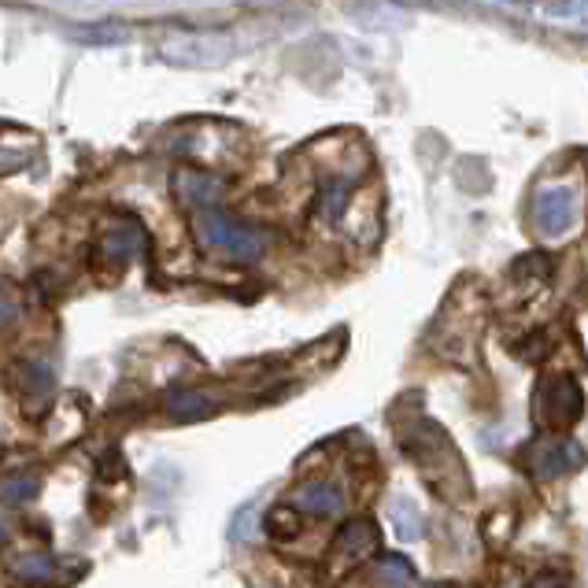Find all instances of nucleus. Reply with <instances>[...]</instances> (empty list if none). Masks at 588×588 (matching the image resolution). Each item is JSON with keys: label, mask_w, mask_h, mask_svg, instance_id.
<instances>
[{"label": "nucleus", "mask_w": 588, "mask_h": 588, "mask_svg": "<svg viewBox=\"0 0 588 588\" xmlns=\"http://www.w3.org/2000/svg\"><path fill=\"white\" fill-rule=\"evenodd\" d=\"M8 537V526H4V522H0V540H4Z\"/></svg>", "instance_id": "nucleus-21"}, {"label": "nucleus", "mask_w": 588, "mask_h": 588, "mask_svg": "<svg viewBox=\"0 0 588 588\" xmlns=\"http://www.w3.org/2000/svg\"><path fill=\"white\" fill-rule=\"evenodd\" d=\"M192 237H197V245L204 248V252H215V255L234 260V263L260 260L263 248H266V237L260 234V229L241 223V218H234L218 204L192 211Z\"/></svg>", "instance_id": "nucleus-2"}, {"label": "nucleus", "mask_w": 588, "mask_h": 588, "mask_svg": "<svg viewBox=\"0 0 588 588\" xmlns=\"http://www.w3.org/2000/svg\"><path fill=\"white\" fill-rule=\"evenodd\" d=\"M581 389H577L574 378H551L545 385V397H540V418L551 422V426H570V422L581 418Z\"/></svg>", "instance_id": "nucleus-7"}, {"label": "nucleus", "mask_w": 588, "mask_h": 588, "mask_svg": "<svg viewBox=\"0 0 588 588\" xmlns=\"http://www.w3.org/2000/svg\"><path fill=\"white\" fill-rule=\"evenodd\" d=\"M4 566L26 588H57L71 581L67 566L57 563L49 551H15V555H8Z\"/></svg>", "instance_id": "nucleus-6"}, {"label": "nucleus", "mask_w": 588, "mask_h": 588, "mask_svg": "<svg viewBox=\"0 0 588 588\" xmlns=\"http://www.w3.org/2000/svg\"><path fill=\"white\" fill-rule=\"evenodd\" d=\"M529 588H566V581L559 574H545V577H537Z\"/></svg>", "instance_id": "nucleus-20"}, {"label": "nucleus", "mask_w": 588, "mask_h": 588, "mask_svg": "<svg viewBox=\"0 0 588 588\" xmlns=\"http://www.w3.org/2000/svg\"><path fill=\"white\" fill-rule=\"evenodd\" d=\"M12 389L26 408H41V403L52 400V389H57V378H52L49 363L41 360H20L12 366Z\"/></svg>", "instance_id": "nucleus-8"}, {"label": "nucleus", "mask_w": 588, "mask_h": 588, "mask_svg": "<svg viewBox=\"0 0 588 588\" xmlns=\"http://www.w3.org/2000/svg\"><path fill=\"white\" fill-rule=\"evenodd\" d=\"M297 508L315 518H337L345 511V492L334 481H308L297 489Z\"/></svg>", "instance_id": "nucleus-10"}, {"label": "nucleus", "mask_w": 588, "mask_h": 588, "mask_svg": "<svg viewBox=\"0 0 588 588\" xmlns=\"http://www.w3.org/2000/svg\"><path fill=\"white\" fill-rule=\"evenodd\" d=\"M400 448L415 459L422 477H426L445 500L463 503L466 496H471V477H466L463 455L455 452V445L448 440V434L437 426V422L418 418V415L411 422H403Z\"/></svg>", "instance_id": "nucleus-1"}, {"label": "nucleus", "mask_w": 588, "mask_h": 588, "mask_svg": "<svg viewBox=\"0 0 588 588\" xmlns=\"http://www.w3.org/2000/svg\"><path fill=\"white\" fill-rule=\"evenodd\" d=\"M348 211V182L334 178L326 182L323 189H318V215L326 218V223H341Z\"/></svg>", "instance_id": "nucleus-15"}, {"label": "nucleus", "mask_w": 588, "mask_h": 588, "mask_svg": "<svg viewBox=\"0 0 588 588\" xmlns=\"http://www.w3.org/2000/svg\"><path fill=\"white\" fill-rule=\"evenodd\" d=\"M374 551H378V526L371 518L345 522L341 533L334 537V548H329V574H348L352 566L366 563Z\"/></svg>", "instance_id": "nucleus-4"}, {"label": "nucleus", "mask_w": 588, "mask_h": 588, "mask_svg": "<svg viewBox=\"0 0 588 588\" xmlns=\"http://www.w3.org/2000/svg\"><path fill=\"white\" fill-rule=\"evenodd\" d=\"M38 492H41L38 474H8L4 481H0V500L12 503V508H23V503H30Z\"/></svg>", "instance_id": "nucleus-14"}, {"label": "nucleus", "mask_w": 588, "mask_h": 588, "mask_svg": "<svg viewBox=\"0 0 588 588\" xmlns=\"http://www.w3.org/2000/svg\"><path fill=\"white\" fill-rule=\"evenodd\" d=\"M20 311H23V300H20V292H15V285H8V282H0V329H8L20 318Z\"/></svg>", "instance_id": "nucleus-18"}, {"label": "nucleus", "mask_w": 588, "mask_h": 588, "mask_svg": "<svg viewBox=\"0 0 588 588\" xmlns=\"http://www.w3.org/2000/svg\"><path fill=\"white\" fill-rule=\"evenodd\" d=\"M174 192H178V204L189 208V211L215 208L218 200H223V182L208 171L186 167V171L174 174Z\"/></svg>", "instance_id": "nucleus-9"}, {"label": "nucleus", "mask_w": 588, "mask_h": 588, "mask_svg": "<svg viewBox=\"0 0 588 588\" xmlns=\"http://www.w3.org/2000/svg\"><path fill=\"white\" fill-rule=\"evenodd\" d=\"M533 215H537V226L545 229V234H563V229L574 223V200H570L566 189H545L537 197V208H533Z\"/></svg>", "instance_id": "nucleus-11"}, {"label": "nucleus", "mask_w": 588, "mask_h": 588, "mask_svg": "<svg viewBox=\"0 0 588 588\" xmlns=\"http://www.w3.org/2000/svg\"><path fill=\"white\" fill-rule=\"evenodd\" d=\"M145 245H149V234L141 229V223H137V218H126V215H115V218H108L97 234L93 266L100 274H108V278H115L118 271H126V266L134 263V255L145 252Z\"/></svg>", "instance_id": "nucleus-3"}, {"label": "nucleus", "mask_w": 588, "mask_h": 588, "mask_svg": "<svg viewBox=\"0 0 588 588\" xmlns=\"http://www.w3.org/2000/svg\"><path fill=\"white\" fill-rule=\"evenodd\" d=\"M526 466L537 477H563L585 466V448L566 437H540L526 448Z\"/></svg>", "instance_id": "nucleus-5"}, {"label": "nucleus", "mask_w": 588, "mask_h": 588, "mask_svg": "<svg viewBox=\"0 0 588 588\" xmlns=\"http://www.w3.org/2000/svg\"><path fill=\"white\" fill-rule=\"evenodd\" d=\"M300 529H304V522H300L297 508H274L266 514V533H271L274 540H297Z\"/></svg>", "instance_id": "nucleus-16"}, {"label": "nucleus", "mask_w": 588, "mask_h": 588, "mask_svg": "<svg viewBox=\"0 0 588 588\" xmlns=\"http://www.w3.org/2000/svg\"><path fill=\"white\" fill-rule=\"evenodd\" d=\"M163 408H167V415L174 422H200L215 415V400L200 389H174Z\"/></svg>", "instance_id": "nucleus-12"}, {"label": "nucleus", "mask_w": 588, "mask_h": 588, "mask_svg": "<svg viewBox=\"0 0 588 588\" xmlns=\"http://www.w3.org/2000/svg\"><path fill=\"white\" fill-rule=\"evenodd\" d=\"M378 577L389 588H415V570L403 555H385L378 559Z\"/></svg>", "instance_id": "nucleus-17"}, {"label": "nucleus", "mask_w": 588, "mask_h": 588, "mask_svg": "<svg viewBox=\"0 0 588 588\" xmlns=\"http://www.w3.org/2000/svg\"><path fill=\"white\" fill-rule=\"evenodd\" d=\"M97 474L104 477V481H118V477H126L123 455H118V452H108V455H104V463L97 466Z\"/></svg>", "instance_id": "nucleus-19"}, {"label": "nucleus", "mask_w": 588, "mask_h": 588, "mask_svg": "<svg viewBox=\"0 0 588 588\" xmlns=\"http://www.w3.org/2000/svg\"><path fill=\"white\" fill-rule=\"evenodd\" d=\"M389 522H392V529H397V537L403 540V545H415V540L422 537V514H418L411 496H392Z\"/></svg>", "instance_id": "nucleus-13"}]
</instances>
